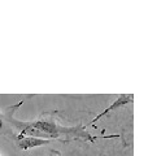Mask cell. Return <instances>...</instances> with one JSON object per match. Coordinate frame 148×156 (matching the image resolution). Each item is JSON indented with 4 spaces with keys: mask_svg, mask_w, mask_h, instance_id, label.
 I'll use <instances>...</instances> for the list:
<instances>
[{
    "mask_svg": "<svg viewBox=\"0 0 148 156\" xmlns=\"http://www.w3.org/2000/svg\"><path fill=\"white\" fill-rule=\"evenodd\" d=\"M57 112H47L44 113L41 119L33 122H26L29 128L37 129L39 133L42 134L43 139L52 140L57 139L61 140V136H64L62 142H70V140L82 139L86 142H95L96 139L101 138H117V135H92L86 130V126L78 124L77 126H61L57 124L55 116Z\"/></svg>",
    "mask_w": 148,
    "mask_h": 156,
    "instance_id": "cell-1",
    "label": "cell"
},
{
    "mask_svg": "<svg viewBox=\"0 0 148 156\" xmlns=\"http://www.w3.org/2000/svg\"><path fill=\"white\" fill-rule=\"evenodd\" d=\"M132 101H134V95H132V94H121L109 107H108V108H105L103 112H100L97 116L93 117V120H91L90 122H88V125H95L96 121H99L101 117L107 116L108 113H111V112H113L115 109H118V108H121V107H125L127 104H131Z\"/></svg>",
    "mask_w": 148,
    "mask_h": 156,
    "instance_id": "cell-2",
    "label": "cell"
},
{
    "mask_svg": "<svg viewBox=\"0 0 148 156\" xmlns=\"http://www.w3.org/2000/svg\"><path fill=\"white\" fill-rule=\"evenodd\" d=\"M3 130V117H2V113H0V131Z\"/></svg>",
    "mask_w": 148,
    "mask_h": 156,
    "instance_id": "cell-4",
    "label": "cell"
},
{
    "mask_svg": "<svg viewBox=\"0 0 148 156\" xmlns=\"http://www.w3.org/2000/svg\"><path fill=\"white\" fill-rule=\"evenodd\" d=\"M0 156H2V155H0Z\"/></svg>",
    "mask_w": 148,
    "mask_h": 156,
    "instance_id": "cell-5",
    "label": "cell"
},
{
    "mask_svg": "<svg viewBox=\"0 0 148 156\" xmlns=\"http://www.w3.org/2000/svg\"><path fill=\"white\" fill-rule=\"evenodd\" d=\"M51 143V140L41 139V138H33V136H25V135H17L16 136V144L19 150L26 151L30 148L41 147V146Z\"/></svg>",
    "mask_w": 148,
    "mask_h": 156,
    "instance_id": "cell-3",
    "label": "cell"
}]
</instances>
